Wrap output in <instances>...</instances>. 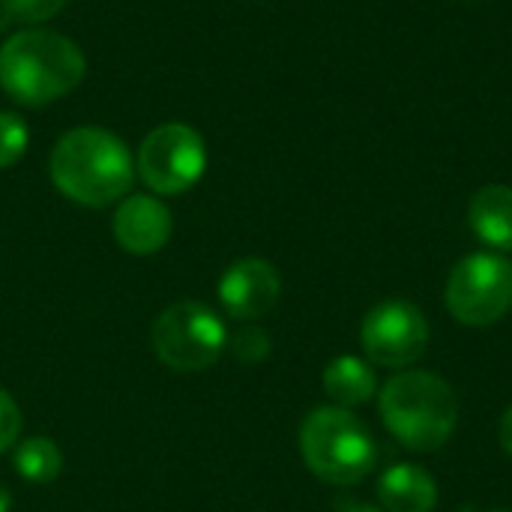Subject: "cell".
<instances>
[{
    "label": "cell",
    "mask_w": 512,
    "mask_h": 512,
    "mask_svg": "<svg viewBox=\"0 0 512 512\" xmlns=\"http://www.w3.org/2000/svg\"><path fill=\"white\" fill-rule=\"evenodd\" d=\"M48 174L63 198L81 207H108L129 195L135 183V159L114 132L78 126L57 138Z\"/></svg>",
    "instance_id": "6da1fadb"
},
{
    "label": "cell",
    "mask_w": 512,
    "mask_h": 512,
    "mask_svg": "<svg viewBox=\"0 0 512 512\" xmlns=\"http://www.w3.org/2000/svg\"><path fill=\"white\" fill-rule=\"evenodd\" d=\"M84 69L87 60L81 48L54 30H18L0 45V87L27 108H42L69 96L81 84Z\"/></svg>",
    "instance_id": "7a4b0ae2"
},
{
    "label": "cell",
    "mask_w": 512,
    "mask_h": 512,
    "mask_svg": "<svg viewBox=\"0 0 512 512\" xmlns=\"http://www.w3.org/2000/svg\"><path fill=\"white\" fill-rule=\"evenodd\" d=\"M378 411L387 432L414 453L441 450L459 426V396L435 372H396L378 393Z\"/></svg>",
    "instance_id": "3957f363"
},
{
    "label": "cell",
    "mask_w": 512,
    "mask_h": 512,
    "mask_svg": "<svg viewBox=\"0 0 512 512\" xmlns=\"http://www.w3.org/2000/svg\"><path fill=\"white\" fill-rule=\"evenodd\" d=\"M300 456L306 468L330 486L363 483L378 459L369 426L348 408L324 405L300 426Z\"/></svg>",
    "instance_id": "277c9868"
},
{
    "label": "cell",
    "mask_w": 512,
    "mask_h": 512,
    "mask_svg": "<svg viewBox=\"0 0 512 512\" xmlns=\"http://www.w3.org/2000/svg\"><path fill=\"white\" fill-rule=\"evenodd\" d=\"M150 342L162 366L189 375L210 369L222 357L228 345V327L207 303L177 300L156 315Z\"/></svg>",
    "instance_id": "5b68a950"
},
{
    "label": "cell",
    "mask_w": 512,
    "mask_h": 512,
    "mask_svg": "<svg viewBox=\"0 0 512 512\" xmlns=\"http://www.w3.org/2000/svg\"><path fill=\"white\" fill-rule=\"evenodd\" d=\"M450 315L465 327H492L512 309V261L501 252L462 258L444 288Z\"/></svg>",
    "instance_id": "8992f818"
},
{
    "label": "cell",
    "mask_w": 512,
    "mask_h": 512,
    "mask_svg": "<svg viewBox=\"0 0 512 512\" xmlns=\"http://www.w3.org/2000/svg\"><path fill=\"white\" fill-rule=\"evenodd\" d=\"M207 168V147L198 129L186 123L156 126L138 147L135 174L156 195L189 192Z\"/></svg>",
    "instance_id": "52a82bcc"
},
{
    "label": "cell",
    "mask_w": 512,
    "mask_h": 512,
    "mask_svg": "<svg viewBox=\"0 0 512 512\" xmlns=\"http://www.w3.org/2000/svg\"><path fill=\"white\" fill-rule=\"evenodd\" d=\"M360 345L372 366L408 369L429 345V321L408 300H384L372 306L360 327Z\"/></svg>",
    "instance_id": "ba28073f"
},
{
    "label": "cell",
    "mask_w": 512,
    "mask_h": 512,
    "mask_svg": "<svg viewBox=\"0 0 512 512\" xmlns=\"http://www.w3.org/2000/svg\"><path fill=\"white\" fill-rule=\"evenodd\" d=\"M219 303L234 321H258L276 309L282 297V276L264 258H240L219 279Z\"/></svg>",
    "instance_id": "9c48e42d"
},
{
    "label": "cell",
    "mask_w": 512,
    "mask_h": 512,
    "mask_svg": "<svg viewBox=\"0 0 512 512\" xmlns=\"http://www.w3.org/2000/svg\"><path fill=\"white\" fill-rule=\"evenodd\" d=\"M114 240L129 255H156L174 231L171 210L156 195H129L111 219Z\"/></svg>",
    "instance_id": "30bf717a"
},
{
    "label": "cell",
    "mask_w": 512,
    "mask_h": 512,
    "mask_svg": "<svg viewBox=\"0 0 512 512\" xmlns=\"http://www.w3.org/2000/svg\"><path fill=\"white\" fill-rule=\"evenodd\" d=\"M378 501L384 512H432L438 507V483L426 468L399 462L381 474Z\"/></svg>",
    "instance_id": "8fae6325"
},
{
    "label": "cell",
    "mask_w": 512,
    "mask_h": 512,
    "mask_svg": "<svg viewBox=\"0 0 512 512\" xmlns=\"http://www.w3.org/2000/svg\"><path fill=\"white\" fill-rule=\"evenodd\" d=\"M468 225L492 252H512V186L489 183L468 204Z\"/></svg>",
    "instance_id": "7c38bea8"
},
{
    "label": "cell",
    "mask_w": 512,
    "mask_h": 512,
    "mask_svg": "<svg viewBox=\"0 0 512 512\" xmlns=\"http://www.w3.org/2000/svg\"><path fill=\"white\" fill-rule=\"evenodd\" d=\"M321 384H324V393L333 399V405L348 408V411L369 405L378 396V375L372 363L354 354H342L330 360L321 375Z\"/></svg>",
    "instance_id": "4fadbf2b"
},
{
    "label": "cell",
    "mask_w": 512,
    "mask_h": 512,
    "mask_svg": "<svg viewBox=\"0 0 512 512\" xmlns=\"http://www.w3.org/2000/svg\"><path fill=\"white\" fill-rule=\"evenodd\" d=\"M12 450H15L12 453V468L30 486L54 483L60 477V471H63V453L51 438L33 435V438L18 441Z\"/></svg>",
    "instance_id": "5bb4252c"
},
{
    "label": "cell",
    "mask_w": 512,
    "mask_h": 512,
    "mask_svg": "<svg viewBox=\"0 0 512 512\" xmlns=\"http://www.w3.org/2000/svg\"><path fill=\"white\" fill-rule=\"evenodd\" d=\"M225 351H228L237 363H243V366H258V363H264V360L270 357V351H273L270 333H267L264 327H258V324H243L237 333L228 336Z\"/></svg>",
    "instance_id": "9a60e30c"
},
{
    "label": "cell",
    "mask_w": 512,
    "mask_h": 512,
    "mask_svg": "<svg viewBox=\"0 0 512 512\" xmlns=\"http://www.w3.org/2000/svg\"><path fill=\"white\" fill-rule=\"evenodd\" d=\"M30 129L15 111H0V168H12L27 153Z\"/></svg>",
    "instance_id": "2e32d148"
},
{
    "label": "cell",
    "mask_w": 512,
    "mask_h": 512,
    "mask_svg": "<svg viewBox=\"0 0 512 512\" xmlns=\"http://www.w3.org/2000/svg\"><path fill=\"white\" fill-rule=\"evenodd\" d=\"M63 6L66 0H0L3 18L15 24H42L54 18Z\"/></svg>",
    "instance_id": "e0dca14e"
},
{
    "label": "cell",
    "mask_w": 512,
    "mask_h": 512,
    "mask_svg": "<svg viewBox=\"0 0 512 512\" xmlns=\"http://www.w3.org/2000/svg\"><path fill=\"white\" fill-rule=\"evenodd\" d=\"M21 408L18 402L0 387V453L12 450L21 441Z\"/></svg>",
    "instance_id": "ac0fdd59"
},
{
    "label": "cell",
    "mask_w": 512,
    "mask_h": 512,
    "mask_svg": "<svg viewBox=\"0 0 512 512\" xmlns=\"http://www.w3.org/2000/svg\"><path fill=\"white\" fill-rule=\"evenodd\" d=\"M498 441H501V447H504V453L512 456V405L504 411V417H501V426H498Z\"/></svg>",
    "instance_id": "d6986e66"
},
{
    "label": "cell",
    "mask_w": 512,
    "mask_h": 512,
    "mask_svg": "<svg viewBox=\"0 0 512 512\" xmlns=\"http://www.w3.org/2000/svg\"><path fill=\"white\" fill-rule=\"evenodd\" d=\"M342 512H384V510H378V507H372V504H351V507H345Z\"/></svg>",
    "instance_id": "ffe728a7"
},
{
    "label": "cell",
    "mask_w": 512,
    "mask_h": 512,
    "mask_svg": "<svg viewBox=\"0 0 512 512\" xmlns=\"http://www.w3.org/2000/svg\"><path fill=\"white\" fill-rule=\"evenodd\" d=\"M12 510V495L6 489H0V512Z\"/></svg>",
    "instance_id": "44dd1931"
},
{
    "label": "cell",
    "mask_w": 512,
    "mask_h": 512,
    "mask_svg": "<svg viewBox=\"0 0 512 512\" xmlns=\"http://www.w3.org/2000/svg\"><path fill=\"white\" fill-rule=\"evenodd\" d=\"M489 512H510V510H489Z\"/></svg>",
    "instance_id": "7402d4cb"
}]
</instances>
